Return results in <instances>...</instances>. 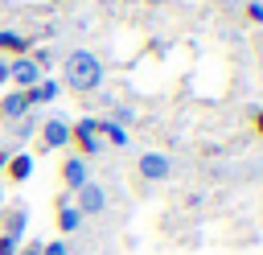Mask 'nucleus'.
<instances>
[{
  "mask_svg": "<svg viewBox=\"0 0 263 255\" xmlns=\"http://www.w3.org/2000/svg\"><path fill=\"white\" fill-rule=\"evenodd\" d=\"M41 78H45V74H41V66H37L29 53H25V58H16V62L8 66V82H12L16 90H29V86H37Z\"/></svg>",
  "mask_w": 263,
  "mask_h": 255,
  "instance_id": "6",
  "label": "nucleus"
},
{
  "mask_svg": "<svg viewBox=\"0 0 263 255\" xmlns=\"http://www.w3.org/2000/svg\"><path fill=\"white\" fill-rule=\"evenodd\" d=\"M25 230H29V210H25V206H12V210L4 214V230H0V234L25 239Z\"/></svg>",
  "mask_w": 263,
  "mask_h": 255,
  "instance_id": "13",
  "label": "nucleus"
},
{
  "mask_svg": "<svg viewBox=\"0 0 263 255\" xmlns=\"http://www.w3.org/2000/svg\"><path fill=\"white\" fill-rule=\"evenodd\" d=\"M136 173H140V181L160 185V181L173 177V160H168L164 152H140V156H136Z\"/></svg>",
  "mask_w": 263,
  "mask_h": 255,
  "instance_id": "3",
  "label": "nucleus"
},
{
  "mask_svg": "<svg viewBox=\"0 0 263 255\" xmlns=\"http://www.w3.org/2000/svg\"><path fill=\"white\" fill-rule=\"evenodd\" d=\"M16 255H41V239H33V243H21V251Z\"/></svg>",
  "mask_w": 263,
  "mask_h": 255,
  "instance_id": "20",
  "label": "nucleus"
},
{
  "mask_svg": "<svg viewBox=\"0 0 263 255\" xmlns=\"http://www.w3.org/2000/svg\"><path fill=\"white\" fill-rule=\"evenodd\" d=\"M58 177H62V185H66L70 193H78V189H82V185L90 181V160H82V156L74 152V156H66V160H62Z\"/></svg>",
  "mask_w": 263,
  "mask_h": 255,
  "instance_id": "5",
  "label": "nucleus"
},
{
  "mask_svg": "<svg viewBox=\"0 0 263 255\" xmlns=\"http://www.w3.org/2000/svg\"><path fill=\"white\" fill-rule=\"evenodd\" d=\"M58 148H70V119L49 115L41 123V152H58Z\"/></svg>",
  "mask_w": 263,
  "mask_h": 255,
  "instance_id": "4",
  "label": "nucleus"
},
{
  "mask_svg": "<svg viewBox=\"0 0 263 255\" xmlns=\"http://www.w3.org/2000/svg\"><path fill=\"white\" fill-rule=\"evenodd\" d=\"M41 255H70L66 239H53V243H41Z\"/></svg>",
  "mask_w": 263,
  "mask_h": 255,
  "instance_id": "16",
  "label": "nucleus"
},
{
  "mask_svg": "<svg viewBox=\"0 0 263 255\" xmlns=\"http://www.w3.org/2000/svg\"><path fill=\"white\" fill-rule=\"evenodd\" d=\"M4 173H8L12 185H25V181L33 177V156H29V152H12L8 165H4Z\"/></svg>",
  "mask_w": 263,
  "mask_h": 255,
  "instance_id": "11",
  "label": "nucleus"
},
{
  "mask_svg": "<svg viewBox=\"0 0 263 255\" xmlns=\"http://www.w3.org/2000/svg\"><path fill=\"white\" fill-rule=\"evenodd\" d=\"M25 136H33V119H29V115L16 123V140H25Z\"/></svg>",
  "mask_w": 263,
  "mask_h": 255,
  "instance_id": "19",
  "label": "nucleus"
},
{
  "mask_svg": "<svg viewBox=\"0 0 263 255\" xmlns=\"http://www.w3.org/2000/svg\"><path fill=\"white\" fill-rule=\"evenodd\" d=\"M74 197H78L74 206H78V214H82V218H90V214H103V210H107V189H103L99 181H86Z\"/></svg>",
  "mask_w": 263,
  "mask_h": 255,
  "instance_id": "7",
  "label": "nucleus"
},
{
  "mask_svg": "<svg viewBox=\"0 0 263 255\" xmlns=\"http://www.w3.org/2000/svg\"><path fill=\"white\" fill-rule=\"evenodd\" d=\"M140 4H148V8H160V4H168V0H140Z\"/></svg>",
  "mask_w": 263,
  "mask_h": 255,
  "instance_id": "23",
  "label": "nucleus"
},
{
  "mask_svg": "<svg viewBox=\"0 0 263 255\" xmlns=\"http://www.w3.org/2000/svg\"><path fill=\"white\" fill-rule=\"evenodd\" d=\"M103 78H107V70H103V62H99V53H90V49H70V53H66V62H62V82H66L74 95H95V90L103 86Z\"/></svg>",
  "mask_w": 263,
  "mask_h": 255,
  "instance_id": "1",
  "label": "nucleus"
},
{
  "mask_svg": "<svg viewBox=\"0 0 263 255\" xmlns=\"http://www.w3.org/2000/svg\"><path fill=\"white\" fill-rule=\"evenodd\" d=\"M78 226H82V214H78V206L62 197V202H58V230H62V234H74Z\"/></svg>",
  "mask_w": 263,
  "mask_h": 255,
  "instance_id": "12",
  "label": "nucleus"
},
{
  "mask_svg": "<svg viewBox=\"0 0 263 255\" xmlns=\"http://www.w3.org/2000/svg\"><path fill=\"white\" fill-rule=\"evenodd\" d=\"M58 95H62V82H58V78H41L37 86H29V90H25V99H29V107H41V103H53Z\"/></svg>",
  "mask_w": 263,
  "mask_h": 255,
  "instance_id": "9",
  "label": "nucleus"
},
{
  "mask_svg": "<svg viewBox=\"0 0 263 255\" xmlns=\"http://www.w3.org/2000/svg\"><path fill=\"white\" fill-rule=\"evenodd\" d=\"M21 251V239H12V234H0V255H16Z\"/></svg>",
  "mask_w": 263,
  "mask_h": 255,
  "instance_id": "17",
  "label": "nucleus"
},
{
  "mask_svg": "<svg viewBox=\"0 0 263 255\" xmlns=\"http://www.w3.org/2000/svg\"><path fill=\"white\" fill-rule=\"evenodd\" d=\"M70 144H78V156L90 160L103 152V140H99V115H82L70 123Z\"/></svg>",
  "mask_w": 263,
  "mask_h": 255,
  "instance_id": "2",
  "label": "nucleus"
},
{
  "mask_svg": "<svg viewBox=\"0 0 263 255\" xmlns=\"http://www.w3.org/2000/svg\"><path fill=\"white\" fill-rule=\"evenodd\" d=\"M255 132H259V136H263V107H259V111H255Z\"/></svg>",
  "mask_w": 263,
  "mask_h": 255,
  "instance_id": "22",
  "label": "nucleus"
},
{
  "mask_svg": "<svg viewBox=\"0 0 263 255\" xmlns=\"http://www.w3.org/2000/svg\"><path fill=\"white\" fill-rule=\"evenodd\" d=\"M247 16H251L255 25H263V0H251V4H247Z\"/></svg>",
  "mask_w": 263,
  "mask_h": 255,
  "instance_id": "18",
  "label": "nucleus"
},
{
  "mask_svg": "<svg viewBox=\"0 0 263 255\" xmlns=\"http://www.w3.org/2000/svg\"><path fill=\"white\" fill-rule=\"evenodd\" d=\"M99 140H103V144H111V148H127V144H132L127 128H119V123H115V119H107V115H99Z\"/></svg>",
  "mask_w": 263,
  "mask_h": 255,
  "instance_id": "10",
  "label": "nucleus"
},
{
  "mask_svg": "<svg viewBox=\"0 0 263 255\" xmlns=\"http://www.w3.org/2000/svg\"><path fill=\"white\" fill-rule=\"evenodd\" d=\"M25 115H33V107H29L25 90H8V95L0 99V119H4V123H21Z\"/></svg>",
  "mask_w": 263,
  "mask_h": 255,
  "instance_id": "8",
  "label": "nucleus"
},
{
  "mask_svg": "<svg viewBox=\"0 0 263 255\" xmlns=\"http://www.w3.org/2000/svg\"><path fill=\"white\" fill-rule=\"evenodd\" d=\"M0 49H8V53H16V58H25V53L33 49V41H29L25 33H16V29H0Z\"/></svg>",
  "mask_w": 263,
  "mask_h": 255,
  "instance_id": "14",
  "label": "nucleus"
},
{
  "mask_svg": "<svg viewBox=\"0 0 263 255\" xmlns=\"http://www.w3.org/2000/svg\"><path fill=\"white\" fill-rule=\"evenodd\" d=\"M107 119H115L119 128H127V123H136V107H132V103H115Z\"/></svg>",
  "mask_w": 263,
  "mask_h": 255,
  "instance_id": "15",
  "label": "nucleus"
},
{
  "mask_svg": "<svg viewBox=\"0 0 263 255\" xmlns=\"http://www.w3.org/2000/svg\"><path fill=\"white\" fill-rule=\"evenodd\" d=\"M4 82H8V62L0 58V86H4Z\"/></svg>",
  "mask_w": 263,
  "mask_h": 255,
  "instance_id": "21",
  "label": "nucleus"
}]
</instances>
